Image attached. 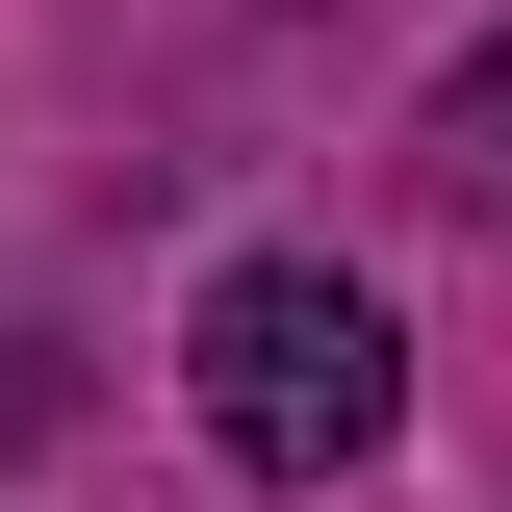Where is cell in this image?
<instances>
[{
    "label": "cell",
    "mask_w": 512,
    "mask_h": 512,
    "mask_svg": "<svg viewBox=\"0 0 512 512\" xmlns=\"http://www.w3.org/2000/svg\"><path fill=\"white\" fill-rule=\"evenodd\" d=\"M180 410L256 461V487H359V461L410 436V333H384L359 256H205V308H180Z\"/></svg>",
    "instance_id": "1"
},
{
    "label": "cell",
    "mask_w": 512,
    "mask_h": 512,
    "mask_svg": "<svg viewBox=\"0 0 512 512\" xmlns=\"http://www.w3.org/2000/svg\"><path fill=\"white\" fill-rule=\"evenodd\" d=\"M410 180H436L461 231H512V52H487V77H436V128H410Z\"/></svg>",
    "instance_id": "2"
}]
</instances>
